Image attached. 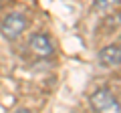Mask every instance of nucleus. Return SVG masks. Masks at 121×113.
I'll use <instances>...</instances> for the list:
<instances>
[{"instance_id": "obj_2", "label": "nucleus", "mask_w": 121, "mask_h": 113, "mask_svg": "<svg viewBox=\"0 0 121 113\" xmlns=\"http://www.w3.org/2000/svg\"><path fill=\"white\" fill-rule=\"evenodd\" d=\"M28 26V18L22 12H10L0 22V32L6 40H16Z\"/></svg>"}, {"instance_id": "obj_1", "label": "nucleus", "mask_w": 121, "mask_h": 113, "mask_svg": "<svg viewBox=\"0 0 121 113\" xmlns=\"http://www.w3.org/2000/svg\"><path fill=\"white\" fill-rule=\"evenodd\" d=\"M89 103L95 113H121V105L109 89H97L91 93Z\"/></svg>"}, {"instance_id": "obj_8", "label": "nucleus", "mask_w": 121, "mask_h": 113, "mask_svg": "<svg viewBox=\"0 0 121 113\" xmlns=\"http://www.w3.org/2000/svg\"><path fill=\"white\" fill-rule=\"evenodd\" d=\"M119 4H121V0H119Z\"/></svg>"}, {"instance_id": "obj_6", "label": "nucleus", "mask_w": 121, "mask_h": 113, "mask_svg": "<svg viewBox=\"0 0 121 113\" xmlns=\"http://www.w3.org/2000/svg\"><path fill=\"white\" fill-rule=\"evenodd\" d=\"M12 113H32L30 109H26V107H18V109H14Z\"/></svg>"}, {"instance_id": "obj_4", "label": "nucleus", "mask_w": 121, "mask_h": 113, "mask_svg": "<svg viewBox=\"0 0 121 113\" xmlns=\"http://www.w3.org/2000/svg\"><path fill=\"white\" fill-rule=\"evenodd\" d=\"M101 67H107V69H113V67L121 65V47L119 44H107L99 51L97 55Z\"/></svg>"}, {"instance_id": "obj_7", "label": "nucleus", "mask_w": 121, "mask_h": 113, "mask_svg": "<svg viewBox=\"0 0 121 113\" xmlns=\"http://www.w3.org/2000/svg\"><path fill=\"white\" fill-rule=\"evenodd\" d=\"M119 47H121V36H119Z\"/></svg>"}, {"instance_id": "obj_3", "label": "nucleus", "mask_w": 121, "mask_h": 113, "mask_svg": "<svg viewBox=\"0 0 121 113\" xmlns=\"http://www.w3.org/2000/svg\"><path fill=\"white\" fill-rule=\"evenodd\" d=\"M28 48L35 52L36 56H40V59H44V56H51L52 52H55V44H52L51 36L44 35V32H36V35L30 36V40H28Z\"/></svg>"}, {"instance_id": "obj_5", "label": "nucleus", "mask_w": 121, "mask_h": 113, "mask_svg": "<svg viewBox=\"0 0 121 113\" xmlns=\"http://www.w3.org/2000/svg\"><path fill=\"white\" fill-rule=\"evenodd\" d=\"M117 2H119V0H95V6L99 10H109V8H113Z\"/></svg>"}]
</instances>
